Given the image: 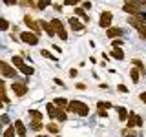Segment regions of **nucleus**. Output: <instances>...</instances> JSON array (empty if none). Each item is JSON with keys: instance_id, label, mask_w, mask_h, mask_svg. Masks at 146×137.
Wrapping results in <instances>:
<instances>
[{"instance_id": "nucleus-1", "label": "nucleus", "mask_w": 146, "mask_h": 137, "mask_svg": "<svg viewBox=\"0 0 146 137\" xmlns=\"http://www.w3.org/2000/svg\"><path fill=\"white\" fill-rule=\"evenodd\" d=\"M66 110H68V112L77 113V115H80V117H86L90 113L88 104H86V102H80V100H70V102H68V106H66Z\"/></svg>"}, {"instance_id": "nucleus-2", "label": "nucleus", "mask_w": 146, "mask_h": 137, "mask_svg": "<svg viewBox=\"0 0 146 137\" xmlns=\"http://www.w3.org/2000/svg\"><path fill=\"white\" fill-rule=\"evenodd\" d=\"M122 9H124L126 13H130V15H139V13L143 11V7H141L135 0H126V4L122 6Z\"/></svg>"}, {"instance_id": "nucleus-3", "label": "nucleus", "mask_w": 146, "mask_h": 137, "mask_svg": "<svg viewBox=\"0 0 146 137\" xmlns=\"http://www.w3.org/2000/svg\"><path fill=\"white\" fill-rule=\"evenodd\" d=\"M20 40L29 46H35V44H38V35L33 33V31H24V33H20Z\"/></svg>"}, {"instance_id": "nucleus-4", "label": "nucleus", "mask_w": 146, "mask_h": 137, "mask_svg": "<svg viewBox=\"0 0 146 137\" xmlns=\"http://www.w3.org/2000/svg\"><path fill=\"white\" fill-rule=\"evenodd\" d=\"M51 26H53V29H55V35H58L62 40H68V33H66V29H64V26H62L60 20L53 18V20H51Z\"/></svg>"}, {"instance_id": "nucleus-5", "label": "nucleus", "mask_w": 146, "mask_h": 137, "mask_svg": "<svg viewBox=\"0 0 146 137\" xmlns=\"http://www.w3.org/2000/svg\"><path fill=\"white\" fill-rule=\"evenodd\" d=\"M111 20H113L111 11H102V13H100L99 26H100V27H110V26H111Z\"/></svg>"}, {"instance_id": "nucleus-6", "label": "nucleus", "mask_w": 146, "mask_h": 137, "mask_svg": "<svg viewBox=\"0 0 146 137\" xmlns=\"http://www.w3.org/2000/svg\"><path fill=\"white\" fill-rule=\"evenodd\" d=\"M24 24L29 27V29L33 31V33H38V31H40V24L35 20L33 17H29V15H26V17H24Z\"/></svg>"}, {"instance_id": "nucleus-7", "label": "nucleus", "mask_w": 146, "mask_h": 137, "mask_svg": "<svg viewBox=\"0 0 146 137\" xmlns=\"http://www.w3.org/2000/svg\"><path fill=\"white\" fill-rule=\"evenodd\" d=\"M126 121H128V128H135V126H143V119H141L139 115H135L133 112L131 113H128V117H126Z\"/></svg>"}, {"instance_id": "nucleus-8", "label": "nucleus", "mask_w": 146, "mask_h": 137, "mask_svg": "<svg viewBox=\"0 0 146 137\" xmlns=\"http://www.w3.org/2000/svg\"><path fill=\"white\" fill-rule=\"evenodd\" d=\"M0 73H2L6 79H11V77H15V68H11L9 64L0 61Z\"/></svg>"}, {"instance_id": "nucleus-9", "label": "nucleus", "mask_w": 146, "mask_h": 137, "mask_svg": "<svg viewBox=\"0 0 146 137\" xmlns=\"http://www.w3.org/2000/svg\"><path fill=\"white\" fill-rule=\"evenodd\" d=\"M11 90L15 91L18 97H24V95L27 93V86L26 84H20V82H13V84H11Z\"/></svg>"}, {"instance_id": "nucleus-10", "label": "nucleus", "mask_w": 146, "mask_h": 137, "mask_svg": "<svg viewBox=\"0 0 146 137\" xmlns=\"http://www.w3.org/2000/svg\"><path fill=\"white\" fill-rule=\"evenodd\" d=\"M15 132H17V135L18 137H26V126H24V122L22 121H15Z\"/></svg>"}, {"instance_id": "nucleus-11", "label": "nucleus", "mask_w": 146, "mask_h": 137, "mask_svg": "<svg viewBox=\"0 0 146 137\" xmlns=\"http://www.w3.org/2000/svg\"><path fill=\"white\" fill-rule=\"evenodd\" d=\"M128 24H130V26H133V27H137V29H139L141 26H144V22L141 20V18L137 17V15H130V18H128Z\"/></svg>"}, {"instance_id": "nucleus-12", "label": "nucleus", "mask_w": 146, "mask_h": 137, "mask_svg": "<svg viewBox=\"0 0 146 137\" xmlns=\"http://www.w3.org/2000/svg\"><path fill=\"white\" fill-rule=\"evenodd\" d=\"M122 35V29L121 27H108V39H117V37Z\"/></svg>"}, {"instance_id": "nucleus-13", "label": "nucleus", "mask_w": 146, "mask_h": 137, "mask_svg": "<svg viewBox=\"0 0 146 137\" xmlns=\"http://www.w3.org/2000/svg\"><path fill=\"white\" fill-rule=\"evenodd\" d=\"M70 27H71L73 31H82V29H84V24H80L77 18L71 17V18H70Z\"/></svg>"}, {"instance_id": "nucleus-14", "label": "nucleus", "mask_w": 146, "mask_h": 137, "mask_svg": "<svg viewBox=\"0 0 146 137\" xmlns=\"http://www.w3.org/2000/svg\"><path fill=\"white\" fill-rule=\"evenodd\" d=\"M40 27L42 29H46V33H48V37H55V29H53V26L51 24H48V22H40Z\"/></svg>"}, {"instance_id": "nucleus-15", "label": "nucleus", "mask_w": 146, "mask_h": 137, "mask_svg": "<svg viewBox=\"0 0 146 137\" xmlns=\"http://www.w3.org/2000/svg\"><path fill=\"white\" fill-rule=\"evenodd\" d=\"M117 113H119V119H121V122H124L126 117H128L126 108H124V106H117Z\"/></svg>"}, {"instance_id": "nucleus-16", "label": "nucleus", "mask_w": 146, "mask_h": 137, "mask_svg": "<svg viewBox=\"0 0 146 137\" xmlns=\"http://www.w3.org/2000/svg\"><path fill=\"white\" fill-rule=\"evenodd\" d=\"M111 57L117 59V61H122V59H124V51H122V49H119V48H113Z\"/></svg>"}, {"instance_id": "nucleus-17", "label": "nucleus", "mask_w": 146, "mask_h": 137, "mask_svg": "<svg viewBox=\"0 0 146 137\" xmlns=\"http://www.w3.org/2000/svg\"><path fill=\"white\" fill-rule=\"evenodd\" d=\"M53 104H55V106H58V108H62V110H66L68 100H66V99H62V97H57V99L53 100Z\"/></svg>"}, {"instance_id": "nucleus-18", "label": "nucleus", "mask_w": 146, "mask_h": 137, "mask_svg": "<svg viewBox=\"0 0 146 137\" xmlns=\"http://www.w3.org/2000/svg\"><path fill=\"white\" fill-rule=\"evenodd\" d=\"M46 108H48V115L51 117V119H55V117H57V106H55L53 102H49Z\"/></svg>"}, {"instance_id": "nucleus-19", "label": "nucleus", "mask_w": 146, "mask_h": 137, "mask_svg": "<svg viewBox=\"0 0 146 137\" xmlns=\"http://www.w3.org/2000/svg\"><path fill=\"white\" fill-rule=\"evenodd\" d=\"M18 70L24 73V75H27V77H29V75H33V71H35L33 68H31V66H27V64H22V66L18 68Z\"/></svg>"}, {"instance_id": "nucleus-20", "label": "nucleus", "mask_w": 146, "mask_h": 137, "mask_svg": "<svg viewBox=\"0 0 146 137\" xmlns=\"http://www.w3.org/2000/svg\"><path fill=\"white\" fill-rule=\"evenodd\" d=\"M55 119H58L60 122H64L68 119V115H66V110H62V108H57V117Z\"/></svg>"}, {"instance_id": "nucleus-21", "label": "nucleus", "mask_w": 146, "mask_h": 137, "mask_svg": "<svg viewBox=\"0 0 146 137\" xmlns=\"http://www.w3.org/2000/svg\"><path fill=\"white\" fill-rule=\"evenodd\" d=\"M122 137H137V134L133 132V128H124V130L121 132Z\"/></svg>"}, {"instance_id": "nucleus-22", "label": "nucleus", "mask_w": 146, "mask_h": 137, "mask_svg": "<svg viewBox=\"0 0 146 137\" xmlns=\"http://www.w3.org/2000/svg\"><path fill=\"white\" fill-rule=\"evenodd\" d=\"M75 15H79V17L82 18V20H84V22H88V20H90L88 15L84 13V9H82V7H77V9H75Z\"/></svg>"}, {"instance_id": "nucleus-23", "label": "nucleus", "mask_w": 146, "mask_h": 137, "mask_svg": "<svg viewBox=\"0 0 146 137\" xmlns=\"http://www.w3.org/2000/svg\"><path fill=\"white\" fill-rule=\"evenodd\" d=\"M130 77H131V82H135V84L139 82V71H137L135 68H131V70H130Z\"/></svg>"}, {"instance_id": "nucleus-24", "label": "nucleus", "mask_w": 146, "mask_h": 137, "mask_svg": "<svg viewBox=\"0 0 146 137\" xmlns=\"http://www.w3.org/2000/svg\"><path fill=\"white\" fill-rule=\"evenodd\" d=\"M0 100H2V102H9L6 91H4V82H0Z\"/></svg>"}, {"instance_id": "nucleus-25", "label": "nucleus", "mask_w": 146, "mask_h": 137, "mask_svg": "<svg viewBox=\"0 0 146 137\" xmlns=\"http://www.w3.org/2000/svg\"><path fill=\"white\" fill-rule=\"evenodd\" d=\"M131 64H133L135 68H139V71H141V73H146V70H144V66H143V62H141L139 59H133V61H131Z\"/></svg>"}, {"instance_id": "nucleus-26", "label": "nucleus", "mask_w": 146, "mask_h": 137, "mask_svg": "<svg viewBox=\"0 0 146 137\" xmlns=\"http://www.w3.org/2000/svg\"><path fill=\"white\" fill-rule=\"evenodd\" d=\"M29 115L33 117V121H42V113L36 112V110H29Z\"/></svg>"}, {"instance_id": "nucleus-27", "label": "nucleus", "mask_w": 146, "mask_h": 137, "mask_svg": "<svg viewBox=\"0 0 146 137\" xmlns=\"http://www.w3.org/2000/svg\"><path fill=\"white\" fill-rule=\"evenodd\" d=\"M49 4H51V0H38V4H36L35 7H38V9H46L49 6Z\"/></svg>"}, {"instance_id": "nucleus-28", "label": "nucleus", "mask_w": 146, "mask_h": 137, "mask_svg": "<svg viewBox=\"0 0 146 137\" xmlns=\"http://www.w3.org/2000/svg\"><path fill=\"white\" fill-rule=\"evenodd\" d=\"M40 55H42L44 59H51V61H57V59H55L53 55H51V53L48 51V49H40Z\"/></svg>"}, {"instance_id": "nucleus-29", "label": "nucleus", "mask_w": 146, "mask_h": 137, "mask_svg": "<svg viewBox=\"0 0 146 137\" xmlns=\"http://www.w3.org/2000/svg\"><path fill=\"white\" fill-rule=\"evenodd\" d=\"M4 137H15V126H9L6 132H4Z\"/></svg>"}, {"instance_id": "nucleus-30", "label": "nucleus", "mask_w": 146, "mask_h": 137, "mask_svg": "<svg viewBox=\"0 0 146 137\" xmlns=\"http://www.w3.org/2000/svg\"><path fill=\"white\" fill-rule=\"evenodd\" d=\"M31 128H33V130H42V121H33V122H31V124H29Z\"/></svg>"}, {"instance_id": "nucleus-31", "label": "nucleus", "mask_w": 146, "mask_h": 137, "mask_svg": "<svg viewBox=\"0 0 146 137\" xmlns=\"http://www.w3.org/2000/svg\"><path fill=\"white\" fill-rule=\"evenodd\" d=\"M0 29H4V31L9 29V22L6 20V18H0Z\"/></svg>"}, {"instance_id": "nucleus-32", "label": "nucleus", "mask_w": 146, "mask_h": 137, "mask_svg": "<svg viewBox=\"0 0 146 137\" xmlns=\"http://www.w3.org/2000/svg\"><path fill=\"white\" fill-rule=\"evenodd\" d=\"M48 132H51V134H58V126L57 124H48Z\"/></svg>"}, {"instance_id": "nucleus-33", "label": "nucleus", "mask_w": 146, "mask_h": 137, "mask_svg": "<svg viewBox=\"0 0 146 137\" xmlns=\"http://www.w3.org/2000/svg\"><path fill=\"white\" fill-rule=\"evenodd\" d=\"M13 64H15V66H17V68H20V66H22V64H24V61H22V59H20V57H13Z\"/></svg>"}, {"instance_id": "nucleus-34", "label": "nucleus", "mask_w": 146, "mask_h": 137, "mask_svg": "<svg viewBox=\"0 0 146 137\" xmlns=\"http://www.w3.org/2000/svg\"><path fill=\"white\" fill-rule=\"evenodd\" d=\"M97 108L99 110H106V108H111V104H110V102H102V100H100V102L97 104Z\"/></svg>"}, {"instance_id": "nucleus-35", "label": "nucleus", "mask_w": 146, "mask_h": 137, "mask_svg": "<svg viewBox=\"0 0 146 137\" xmlns=\"http://www.w3.org/2000/svg\"><path fill=\"white\" fill-rule=\"evenodd\" d=\"M139 35H141V39H144V40H146V24L139 27Z\"/></svg>"}, {"instance_id": "nucleus-36", "label": "nucleus", "mask_w": 146, "mask_h": 137, "mask_svg": "<svg viewBox=\"0 0 146 137\" xmlns=\"http://www.w3.org/2000/svg\"><path fill=\"white\" fill-rule=\"evenodd\" d=\"M79 2H80V0H66V2H64V6H77Z\"/></svg>"}, {"instance_id": "nucleus-37", "label": "nucleus", "mask_w": 146, "mask_h": 137, "mask_svg": "<svg viewBox=\"0 0 146 137\" xmlns=\"http://www.w3.org/2000/svg\"><path fill=\"white\" fill-rule=\"evenodd\" d=\"M121 44H122V40H121V39H113V42H111V46H113V48H119Z\"/></svg>"}, {"instance_id": "nucleus-38", "label": "nucleus", "mask_w": 146, "mask_h": 137, "mask_svg": "<svg viewBox=\"0 0 146 137\" xmlns=\"http://www.w3.org/2000/svg\"><path fill=\"white\" fill-rule=\"evenodd\" d=\"M117 90H119V91H122V93H128V88H126L124 84H119V86H117Z\"/></svg>"}, {"instance_id": "nucleus-39", "label": "nucleus", "mask_w": 146, "mask_h": 137, "mask_svg": "<svg viewBox=\"0 0 146 137\" xmlns=\"http://www.w3.org/2000/svg\"><path fill=\"white\" fill-rule=\"evenodd\" d=\"M2 122H4V124H6V122H9V117H7V115H2V117H0V124H2Z\"/></svg>"}, {"instance_id": "nucleus-40", "label": "nucleus", "mask_w": 146, "mask_h": 137, "mask_svg": "<svg viewBox=\"0 0 146 137\" xmlns=\"http://www.w3.org/2000/svg\"><path fill=\"white\" fill-rule=\"evenodd\" d=\"M4 4H7V6H15L17 0H4Z\"/></svg>"}, {"instance_id": "nucleus-41", "label": "nucleus", "mask_w": 146, "mask_h": 137, "mask_svg": "<svg viewBox=\"0 0 146 137\" xmlns=\"http://www.w3.org/2000/svg\"><path fill=\"white\" fill-rule=\"evenodd\" d=\"M91 7V2H84L82 4V9H90Z\"/></svg>"}, {"instance_id": "nucleus-42", "label": "nucleus", "mask_w": 146, "mask_h": 137, "mask_svg": "<svg viewBox=\"0 0 146 137\" xmlns=\"http://www.w3.org/2000/svg\"><path fill=\"white\" fill-rule=\"evenodd\" d=\"M99 115H100V117H106L108 112H106V110H99Z\"/></svg>"}, {"instance_id": "nucleus-43", "label": "nucleus", "mask_w": 146, "mask_h": 137, "mask_svg": "<svg viewBox=\"0 0 146 137\" xmlns=\"http://www.w3.org/2000/svg\"><path fill=\"white\" fill-rule=\"evenodd\" d=\"M77 90H86V84H82V82H79V84H77Z\"/></svg>"}, {"instance_id": "nucleus-44", "label": "nucleus", "mask_w": 146, "mask_h": 137, "mask_svg": "<svg viewBox=\"0 0 146 137\" xmlns=\"http://www.w3.org/2000/svg\"><path fill=\"white\" fill-rule=\"evenodd\" d=\"M141 100H143V102H146V91H143V93H141Z\"/></svg>"}, {"instance_id": "nucleus-45", "label": "nucleus", "mask_w": 146, "mask_h": 137, "mask_svg": "<svg viewBox=\"0 0 146 137\" xmlns=\"http://www.w3.org/2000/svg\"><path fill=\"white\" fill-rule=\"evenodd\" d=\"M2 106H4V104H2V100H0V110H2Z\"/></svg>"}, {"instance_id": "nucleus-46", "label": "nucleus", "mask_w": 146, "mask_h": 137, "mask_svg": "<svg viewBox=\"0 0 146 137\" xmlns=\"http://www.w3.org/2000/svg\"><path fill=\"white\" fill-rule=\"evenodd\" d=\"M36 137H48V135H36Z\"/></svg>"}, {"instance_id": "nucleus-47", "label": "nucleus", "mask_w": 146, "mask_h": 137, "mask_svg": "<svg viewBox=\"0 0 146 137\" xmlns=\"http://www.w3.org/2000/svg\"><path fill=\"white\" fill-rule=\"evenodd\" d=\"M57 137H58V134H57Z\"/></svg>"}, {"instance_id": "nucleus-48", "label": "nucleus", "mask_w": 146, "mask_h": 137, "mask_svg": "<svg viewBox=\"0 0 146 137\" xmlns=\"http://www.w3.org/2000/svg\"><path fill=\"white\" fill-rule=\"evenodd\" d=\"M0 130H2V128H0Z\"/></svg>"}]
</instances>
